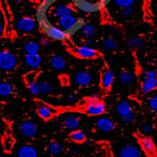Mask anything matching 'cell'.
<instances>
[{"label":"cell","instance_id":"1","mask_svg":"<svg viewBox=\"0 0 157 157\" xmlns=\"http://www.w3.org/2000/svg\"><path fill=\"white\" fill-rule=\"evenodd\" d=\"M18 64L17 56L10 51H0V70L10 72L15 69Z\"/></svg>","mask_w":157,"mask_h":157},{"label":"cell","instance_id":"2","mask_svg":"<svg viewBox=\"0 0 157 157\" xmlns=\"http://www.w3.org/2000/svg\"><path fill=\"white\" fill-rule=\"evenodd\" d=\"M84 111L90 116H100L105 112V105L98 99H92L85 105Z\"/></svg>","mask_w":157,"mask_h":157},{"label":"cell","instance_id":"3","mask_svg":"<svg viewBox=\"0 0 157 157\" xmlns=\"http://www.w3.org/2000/svg\"><path fill=\"white\" fill-rule=\"evenodd\" d=\"M36 104H37V113L42 120L45 121L50 120L56 114V108L49 105L48 104H45L44 102L37 101Z\"/></svg>","mask_w":157,"mask_h":157},{"label":"cell","instance_id":"4","mask_svg":"<svg viewBox=\"0 0 157 157\" xmlns=\"http://www.w3.org/2000/svg\"><path fill=\"white\" fill-rule=\"evenodd\" d=\"M19 131L23 136L32 138L38 134V126L33 121H25L20 123Z\"/></svg>","mask_w":157,"mask_h":157},{"label":"cell","instance_id":"5","mask_svg":"<svg viewBox=\"0 0 157 157\" xmlns=\"http://www.w3.org/2000/svg\"><path fill=\"white\" fill-rule=\"evenodd\" d=\"M75 54L77 56H79L80 59H93L99 56V53L96 49L88 45L77 46L75 50Z\"/></svg>","mask_w":157,"mask_h":157},{"label":"cell","instance_id":"6","mask_svg":"<svg viewBox=\"0 0 157 157\" xmlns=\"http://www.w3.org/2000/svg\"><path fill=\"white\" fill-rule=\"evenodd\" d=\"M36 25V21L30 17H23L16 22V28L19 31L24 33H29L34 31Z\"/></svg>","mask_w":157,"mask_h":157},{"label":"cell","instance_id":"7","mask_svg":"<svg viewBox=\"0 0 157 157\" xmlns=\"http://www.w3.org/2000/svg\"><path fill=\"white\" fill-rule=\"evenodd\" d=\"M58 24H59V26L60 28H62L63 30L68 32V31L74 30L75 28L77 26L78 20L75 16L71 14V15H66V16H63L61 18H59Z\"/></svg>","mask_w":157,"mask_h":157},{"label":"cell","instance_id":"8","mask_svg":"<svg viewBox=\"0 0 157 157\" xmlns=\"http://www.w3.org/2000/svg\"><path fill=\"white\" fill-rule=\"evenodd\" d=\"M45 31H46L47 36L52 40H65L68 38V32L63 30L59 26H55V25H50L46 26Z\"/></svg>","mask_w":157,"mask_h":157},{"label":"cell","instance_id":"9","mask_svg":"<svg viewBox=\"0 0 157 157\" xmlns=\"http://www.w3.org/2000/svg\"><path fill=\"white\" fill-rule=\"evenodd\" d=\"M139 144L141 146V149L143 150L145 153H147L150 156H155L156 149H155V144L151 137L148 136H141L139 138Z\"/></svg>","mask_w":157,"mask_h":157},{"label":"cell","instance_id":"10","mask_svg":"<svg viewBox=\"0 0 157 157\" xmlns=\"http://www.w3.org/2000/svg\"><path fill=\"white\" fill-rule=\"evenodd\" d=\"M118 157H141V150L134 144H127L120 150Z\"/></svg>","mask_w":157,"mask_h":157},{"label":"cell","instance_id":"11","mask_svg":"<svg viewBox=\"0 0 157 157\" xmlns=\"http://www.w3.org/2000/svg\"><path fill=\"white\" fill-rule=\"evenodd\" d=\"M74 80L77 86H80V87H86V86H89L91 84L93 77L90 73L83 71V72H79L75 75Z\"/></svg>","mask_w":157,"mask_h":157},{"label":"cell","instance_id":"12","mask_svg":"<svg viewBox=\"0 0 157 157\" xmlns=\"http://www.w3.org/2000/svg\"><path fill=\"white\" fill-rule=\"evenodd\" d=\"M63 126L65 129L70 131L77 130L80 126V120L75 115H68L63 120Z\"/></svg>","mask_w":157,"mask_h":157},{"label":"cell","instance_id":"13","mask_svg":"<svg viewBox=\"0 0 157 157\" xmlns=\"http://www.w3.org/2000/svg\"><path fill=\"white\" fill-rule=\"evenodd\" d=\"M97 128L104 133H109L115 129V124L108 118H100L96 121Z\"/></svg>","mask_w":157,"mask_h":157},{"label":"cell","instance_id":"14","mask_svg":"<svg viewBox=\"0 0 157 157\" xmlns=\"http://www.w3.org/2000/svg\"><path fill=\"white\" fill-rule=\"evenodd\" d=\"M25 62L28 67H30L32 69H38L42 62V59L38 53H36V54H25Z\"/></svg>","mask_w":157,"mask_h":157},{"label":"cell","instance_id":"15","mask_svg":"<svg viewBox=\"0 0 157 157\" xmlns=\"http://www.w3.org/2000/svg\"><path fill=\"white\" fill-rule=\"evenodd\" d=\"M157 89V77H144L141 90L143 94H148Z\"/></svg>","mask_w":157,"mask_h":157},{"label":"cell","instance_id":"16","mask_svg":"<svg viewBox=\"0 0 157 157\" xmlns=\"http://www.w3.org/2000/svg\"><path fill=\"white\" fill-rule=\"evenodd\" d=\"M114 79H115V75H114V73L110 70H106L101 75V86L103 89L108 90L111 88V86L114 82Z\"/></svg>","mask_w":157,"mask_h":157},{"label":"cell","instance_id":"17","mask_svg":"<svg viewBox=\"0 0 157 157\" xmlns=\"http://www.w3.org/2000/svg\"><path fill=\"white\" fill-rule=\"evenodd\" d=\"M53 12H54V15L58 18H61L63 16H66V15H71L73 12V8L69 6V5H65V4H59L56 5L54 10H53Z\"/></svg>","mask_w":157,"mask_h":157},{"label":"cell","instance_id":"18","mask_svg":"<svg viewBox=\"0 0 157 157\" xmlns=\"http://www.w3.org/2000/svg\"><path fill=\"white\" fill-rule=\"evenodd\" d=\"M18 157H38V151L31 145L22 146L17 151Z\"/></svg>","mask_w":157,"mask_h":157},{"label":"cell","instance_id":"19","mask_svg":"<svg viewBox=\"0 0 157 157\" xmlns=\"http://www.w3.org/2000/svg\"><path fill=\"white\" fill-rule=\"evenodd\" d=\"M118 79L121 82V85L126 86V87H130L133 85L135 80V75L129 71H122L118 75Z\"/></svg>","mask_w":157,"mask_h":157},{"label":"cell","instance_id":"20","mask_svg":"<svg viewBox=\"0 0 157 157\" xmlns=\"http://www.w3.org/2000/svg\"><path fill=\"white\" fill-rule=\"evenodd\" d=\"M116 111L119 115L122 118L128 114H130L133 112V107L131 105V104L128 101H121L120 102L117 106H116Z\"/></svg>","mask_w":157,"mask_h":157},{"label":"cell","instance_id":"21","mask_svg":"<svg viewBox=\"0 0 157 157\" xmlns=\"http://www.w3.org/2000/svg\"><path fill=\"white\" fill-rule=\"evenodd\" d=\"M50 64L54 70L62 71L66 67V60L61 56H54L50 59Z\"/></svg>","mask_w":157,"mask_h":157},{"label":"cell","instance_id":"22","mask_svg":"<svg viewBox=\"0 0 157 157\" xmlns=\"http://www.w3.org/2000/svg\"><path fill=\"white\" fill-rule=\"evenodd\" d=\"M96 29L95 26L93 25H85L80 28V34L82 37H84L85 39H90L93 38V36L95 35Z\"/></svg>","mask_w":157,"mask_h":157},{"label":"cell","instance_id":"23","mask_svg":"<svg viewBox=\"0 0 157 157\" xmlns=\"http://www.w3.org/2000/svg\"><path fill=\"white\" fill-rule=\"evenodd\" d=\"M48 151L51 155H54V156H58L59 154L62 153L63 151V146L59 143L58 141H51L50 143L48 144Z\"/></svg>","mask_w":157,"mask_h":157},{"label":"cell","instance_id":"24","mask_svg":"<svg viewBox=\"0 0 157 157\" xmlns=\"http://www.w3.org/2000/svg\"><path fill=\"white\" fill-rule=\"evenodd\" d=\"M145 44V41L143 39L139 37H132L127 40V46L131 49H138L143 47Z\"/></svg>","mask_w":157,"mask_h":157},{"label":"cell","instance_id":"25","mask_svg":"<svg viewBox=\"0 0 157 157\" xmlns=\"http://www.w3.org/2000/svg\"><path fill=\"white\" fill-rule=\"evenodd\" d=\"M70 139L75 142V143H83V142H85L86 139H87V136H86V134L83 131L77 129V130L72 131V133L70 135Z\"/></svg>","mask_w":157,"mask_h":157},{"label":"cell","instance_id":"26","mask_svg":"<svg viewBox=\"0 0 157 157\" xmlns=\"http://www.w3.org/2000/svg\"><path fill=\"white\" fill-rule=\"evenodd\" d=\"M25 82H26V87H27L28 91H29L32 95L38 96L40 94V88H39V83L37 82L36 79L25 80Z\"/></svg>","mask_w":157,"mask_h":157},{"label":"cell","instance_id":"27","mask_svg":"<svg viewBox=\"0 0 157 157\" xmlns=\"http://www.w3.org/2000/svg\"><path fill=\"white\" fill-rule=\"evenodd\" d=\"M40 44L36 41H27L24 45V50L26 54H36L40 51Z\"/></svg>","mask_w":157,"mask_h":157},{"label":"cell","instance_id":"28","mask_svg":"<svg viewBox=\"0 0 157 157\" xmlns=\"http://www.w3.org/2000/svg\"><path fill=\"white\" fill-rule=\"evenodd\" d=\"M38 83H39L40 94H49L54 90L53 85L48 81H40Z\"/></svg>","mask_w":157,"mask_h":157},{"label":"cell","instance_id":"29","mask_svg":"<svg viewBox=\"0 0 157 157\" xmlns=\"http://www.w3.org/2000/svg\"><path fill=\"white\" fill-rule=\"evenodd\" d=\"M103 47L108 51H113L118 48L117 41L112 38H106L103 41Z\"/></svg>","mask_w":157,"mask_h":157},{"label":"cell","instance_id":"30","mask_svg":"<svg viewBox=\"0 0 157 157\" xmlns=\"http://www.w3.org/2000/svg\"><path fill=\"white\" fill-rule=\"evenodd\" d=\"M12 87L11 85H10L9 83L6 82H2L0 83V96L2 97H6L9 96L12 93Z\"/></svg>","mask_w":157,"mask_h":157},{"label":"cell","instance_id":"31","mask_svg":"<svg viewBox=\"0 0 157 157\" xmlns=\"http://www.w3.org/2000/svg\"><path fill=\"white\" fill-rule=\"evenodd\" d=\"M2 144H3V148L5 151H11V149L14 146V139L10 135L5 136L2 139Z\"/></svg>","mask_w":157,"mask_h":157},{"label":"cell","instance_id":"32","mask_svg":"<svg viewBox=\"0 0 157 157\" xmlns=\"http://www.w3.org/2000/svg\"><path fill=\"white\" fill-rule=\"evenodd\" d=\"M114 2H115V4L120 7V8H127V7H132L136 0H114Z\"/></svg>","mask_w":157,"mask_h":157},{"label":"cell","instance_id":"33","mask_svg":"<svg viewBox=\"0 0 157 157\" xmlns=\"http://www.w3.org/2000/svg\"><path fill=\"white\" fill-rule=\"evenodd\" d=\"M80 8L86 11H93V10H97V6L94 3L89 2V1H83L80 4Z\"/></svg>","mask_w":157,"mask_h":157},{"label":"cell","instance_id":"34","mask_svg":"<svg viewBox=\"0 0 157 157\" xmlns=\"http://www.w3.org/2000/svg\"><path fill=\"white\" fill-rule=\"evenodd\" d=\"M139 131L142 135H144V136H149L152 133L153 131V128L151 124L149 123H144V124H142L139 128Z\"/></svg>","mask_w":157,"mask_h":157},{"label":"cell","instance_id":"35","mask_svg":"<svg viewBox=\"0 0 157 157\" xmlns=\"http://www.w3.org/2000/svg\"><path fill=\"white\" fill-rule=\"evenodd\" d=\"M136 116V114L134 112L130 113V114H128V115L124 116L121 118V121L125 124H129V123H132L133 121H135Z\"/></svg>","mask_w":157,"mask_h":157},{"label":"cell","instance_id":"36","mask_svg":"<svg viewBox=\"0 0 157 157\" xmlns=\"http://www.w3.org/2000/svg\"><path fill=\"white\" fill-rule=\"evenodd\" d=\"M135 13V10L133 7H127V8H123L122 10H121V14L122 16L125 17V18H129L131 16L134 15Z\"/></svg>","mask_w":157,"mask_h":157},{"label":"cell","instance_id":"37","mask_svg":"<svg viewBox=\"0 0 157 157\" xmlns=\"http://www.w3.org/2000/svg\"><path fill=\"white\" fill-rule=\"evenodd\" d=\"M149 106L154 111H157V96H153L149 100Z\"/></svg>","mask_w":157,"mask_h":157},{"label":"cell","instance_id":"38","mask_svg":"<svg viewBox=\"0 0 157 157\" xmlns=\"http://www.w3.org/2000/svg\"><path fill=\"white\" fill-rule=\"evenodd\" d=\"M76 100H77V97L75 94H69L66 98V102L70 105H73L76 102Z\"/></svg>","mask_w":157,"mask_h":157},{"label":"cell","instance_id":"39","mask_svg":"<svg viewBox=\"0 0 157 157\" xmlns=\"http://www.w3.org/2000/svg\"><path fill=\"white\" fill-rule=\"evenodd\" d=\"M144 77H157V71L149 70L144 73Z\"/></svg>","mask_w":157,"mask_h":157},{"label":"cell","instance_id":"40","mask_svg":"<svg viewBox=\"0 0 157 157\" xmlns=\"http://www.w3.org/2000/svg\"><path fill=\"white\" fill-rule=\"evenodd\" d=\"M86 45L88 46H93L94 45V40H93V38H90V39H86Z\"/></svg>","mask_w":157,"mask_h":157},{"label":"cell","instance_id":"41","mask_svg":"<svg viewBox=\"0 0 157 157\" xmlns=\"http://www.w3.org/2000/svg\"><path fill=\"white\" fill-rule=\"evenodd\" d=\"M40 41H41V44L44 45V46H48V45L50 44V41H49L46 38H42V39L40 40Z\"/></svg>","mask_w":157,"mask_h":157},{"label":"cell","instance_id":"42","mask_svg":"<svg viewBox=\"0 0 157 157\" xmlns=\"http://www.w3.org/2000/svg\"><path fill=\"white\" fill-rule=\"evenodd\" d=\"M4 32V25L3 23H0V35H2Z\"/></svg>","mask_w":157,"mask_h":157},{"label":"cell","instance_id":"43","mask_svg":"<svg viewBox=\"0 0 157 157\" xmlns=\"http://www.w3.org/2000/svg\"><path fill=\"white\" fill-rule=\"evenodd\" d=\"M14 4H22L24 2V0H12Z\"/></svg>","mask_w":157,"mask_h":157},{"label":"cell","instance_id":"44","mask_svg":"<svg viewBox=\"0 0 157 157\" xmlns=\"http://www.w3.org/2000/svg\"><path fill=\"white\" fill-rule=\"evenodd\" d=\"M0 19H1V12H0Z\"/></svg>","mask_w":157,"mask_h":157},{"label":"cell","instance_id":"45","mask_svg":"<svg viewBox=\"0 0 157 157\" xmlns=\"http://www.w3.org/2000/svg\"><path fill=\"white\" fill-rule=\"evenodd\" d=\"M155 25H156V26H157V21H156V23H155Z\"/></svg>","mask_w":157,"mask_h":157}]
</instances>
